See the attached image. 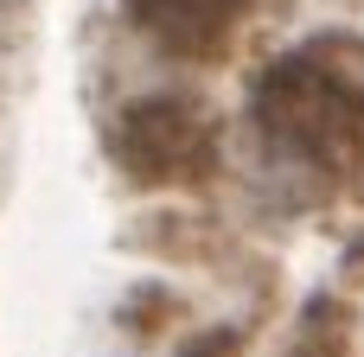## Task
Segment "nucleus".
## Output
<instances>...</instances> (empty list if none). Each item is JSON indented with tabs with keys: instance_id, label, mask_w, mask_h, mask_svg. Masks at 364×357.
<instances>
[{
	"instance_id": "1",
	"label": "nucleus",
	"mask_w": 364,
	"mask_h": 357,
	"mask_svg": "<svg viewBox=\"0 0 364 357\" xmlns=\"http://www.w3.org/2000/svg\"><path fill=\"white\" fill-rule=\"evenodd\" d=\"M256 121L262 134L314 166H333L352 153V141L364 134V77L333 57V45L314 51H288L262 83H256Z\"/></svg>"
},
{
	"instance_id": "2",
	"label": "nucleus",
	"mask_w": 364,
	"mask_h": 357,
	"mask_svg": "<svg viewBox=\"0 0 364 357\" xmlns=\"http://www.w3.org/2000/svg\"><path fill=\"white\" fill-rule=\"evenodd\" d=\"M115 153L141 179H186L211 160V128L192 115V102H128L115 121Z\"/></svg>"
},
{
	"instance_id": "3",
	"label": "nucleus",
	"mask_w": 364,
	"mask_h": 357,
	"mask_svg": "<svg viewBox=\"0 0 364 357\" xmlns=\"http://www.w3.org/2000/svg\"><path fill=\"white\" fill-rule=\"evenodd\" d=\"M250 6H256V0H128L134 26H141L154 45L179 51V57L218 51V45L230 38V26H237Z\"/></svg>"
}]
</instances>
